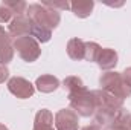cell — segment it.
I'll return each instance as SVG.
<instances>
[{"instance_id":"6da1fadb","label":"cell","mask_w":131,"mask_h":130,"mask_svg":"<svg viewBox=\"0 0 131 130\" xmlns=\"http://www.w3.org/2000/svg\"><path fill=\"white\" fill-rule=\"evenodd\" d=\"M26 15L32 22V25L43 26L47 29H55L61 22V14L57 9H52L43 3H32L26 9Z\"/></svg>"},{"instance_id":"7a4b0ae2","label":"cell","mask_w":131,"mask_h":130,"mask_svg":"<svg viewBox=\"0 0 131 130\" xmlns=\"http://www.w3.org/2000/svg\"><path fill=\"white\" fill-rule=\"evenodd\" d=\"M99 86L102 90H105L110 95H114L116 98L125 99L131 97V87L127 86L121 77V72H105L99 77Z\"/></svg>"},{"instance_id":"3957f363","label":"cell","mask_w":131,"mask_h":130,"mask_svg":"<svg viewBox=\"0 0 131 130\" xmlns=\"http://www.w3.org/2000/svg\"><path fill=\"white\" fill-rule=\"evenodd\" d=\"M69 103H70V109L75 110L78 116L89 118V116H93L96 112L95 97L92 90H87V87L75 94H69Z\"/></svg>"},{"instance_id":"277c9868","label":"cell","mask_w":131,"mask_h":130,"mask_svg":"<svg viewBox=\"0 0 131 130\" xmlns=\"http://www.w3.org/2000/svg\"><path fill=\"white\" fill-rule=\"evenodd\" d=\"M14 49L17 51V54L20 55V58L25 60L26 63L37 61L40 58V55H41L40 43L34 38L32 35L14 38Z\"/></svg>"},{"instance_id":"5b68a950","label":"cell","mask_w":131,"mask_h":130,"mask_svg":"<svg viewBox=\"0 0 131 130\" xmlns=\"http://www.w3.org/2000/svg\"><path fill=\"white\" fill-rule=\"evenodd\" d=\"M8 90L20 99H28L35 94V86L23 77H12L8 81Z\"/></svg>"},{"instance_id":"8992f818","label":"cell","mask_w":131,"mask_h":130,"mask_svg":"<svg viewBox=\"0 0 131 130\" xmlns=\"http://www.w3.org/2000/svg\"><path fill=\"white\" fill-rule=\"evenodd\" d=\"M55 127L57 130H78L79 116L72 109H61L55 115Z\"/></svg>"},{"instance_id":"52a82bcc","label":"cell","mask_w":131,"mask_h":130,"mask_svg":"<svg viewBox=\"0 0 131 130\" xmlns=\"http://www.w3.org/2000/svg\"><path fill=\"white\" fill-rule=\"evenodd\" d=\"M31 32H32V22L29 20V17L26 14L15 15L8 26V34L12 38L26 37V35H31Z\"/></svg>"},{"instance_id":"ba28073f","label":"cell","mask_w":131,"mask_h":130,"mask_svg":"<svg viewBox=\"0 0 131 130\" xmlns=\"http://www.w3.org/2000/svg\"><path fill=\"white\" fill-rule=\"evenodd\" d=\"M93 97H95V103H96V109H104V110H117L121 107H124V99L116 98L114 95L107 94L102 89H96L92 90Z\"/></svg>"},{"instance_id":"9c48e42d","label":"cell","mask_w":131,"mask_h":130,"mask_svg":"<svg viewBox=\"0 0 131 130\" xmlns=\"http://www.w3.org/2000/svg\"><path fill=\"white\" fill-rule=\"evenodd\" d=\"M117 58H119V57H117V52H116L114 49H111V48H102L101 52H99V55H98L96 63H98L101 70L110 72L111 69L116 67V64H117Z\"/></svg>"},{"instance_id":"30bf717a","label":"cell","mask_w":131,"mask_h":130,"mask_svg":"<svg viewBox=\"0 0 131 130\" xmlns=\"http://www.w3.org/2000/svg\"><path fill=\"white\" fill-rule=\"evenodd\" d=\"M32 130H55L53 129V115L49 109H40L37 112Z\"/></svg>"},{"instance_id":"8fae6325","label":"cell","mask_w":131,"mask_h":130,"mask_svg":"<svg viewBox=\"0 0 131 130\" xmlns=\"http://www.w3.org/2000/svg\"><path fill=\"white\" fill-rule=\"evenodd\" d=\"M35 87L41 94H52V92H55L60 87V80L57 77H53V75L46 73V75H41V77L37 78Z\"/></svg>"},{"instance_id":"7c38bea8","label":"cell","mask_w":131,"mask_h":130,"mask_svg":"<svg viewBox=\"0 0 131 130\" xmlns=\"http://www.w3.org/2000/svg\"><path fill=\"white\" fill-rule=\"evenodd\" d=\"M93 8H95V2L93 0H75V2L70 3V11L78 18H87V17H90Z\"/></svg>"},{"instance_id":"4fadbf2b","label":"cell","mask_w":131,"mask_h":130,"mask_svg":"<svg viewBox=\"0 0 131 130\" xmlns=\"http://www.w3.org/2000/svg\"><path fill=\"white\" fill-rule=\"evenodd\" d=\"M84 54H85V41H82L81 38H70L67 43V55L75 61H81L84 60Z\"/></svg>"},{"instance_id":"5bb4252c","label":"cell","mask_w":131,"mask_h":130,"mask_svg":"<svg viewBox=\"0 0 131 130\" xmlns=\"http://www.w3.org/2000/svg\"><path fill=\"white\" fill-rule=\"evenodd\" d=\"M14 41H12V37H6L5 40L0 41V64H8L12 61L14 58Z\"/></svg>"},{"instance_id":"9a60e30c","label":"cell","mask_w":131,"mask_h":130,"mask_svg":"<svg viewBox=\"0 0 131 130\" xmlns=\"http://www.w3.org/2000/svg\"><path fill=\"white\" fill-rule=\"evenodd\" d=\"M63 87H64V90H67L69 94H75V92H78V90L85 89L82 80H81L79 77H75V75L66 77L64 81H63Z\"/></svg>"},{"instance_id":"2e32d148","label":"cell","mask_w":131,"mask_h":130,"mask_svg":"<svg viewBox=\"0 0 131 130\" xmlns=\"http://www.w3.org/2000/svg\"><path fill=\"white\" fill-rule=\"evenodd\" d=\"M2 3L5 6H8L12 11L14 15H23L26 12V9H28V5L23 0H3Z\"/></svg>"},{"instance_id":"e0dca14e","label":"cell","mask_w":131,"mask_h":130,"mask_svg":"<svg viewBox=\"0 0 131 130\" xmlns=\"http://www.w3.org/2000/svg\"><path fill=\"white\" fill-rule=\"evenodd\" d=\"M101 46H99L98 43H95V41H85V54H84V60H87V61H90V63H93V61H96L98 60V55L99 52H101Z\"/></svg>"},{"instance_id":"ac0fdd59","label":"cell","mask_w":131,"mask_h":130,"mask_svg":"<svg viewBox=\"0 0 131 130\" xmlns=\"http://www.w3.org/2000/svg\"><path fill=\"white\" fill-rule=\"evenodd\" d=\"M12 17H14L12 11L8 6H5L3 3H0V23H8V22L11 23Z\"/></svg>"},{"instance_id":"d6986e66","label":"cell","mask_w":131,"mask_h":130,"mask_svg":"<svg viewBox=\"0 0 131 130\" xmlns=\"http://www.w3.org/2000/svg\"><path fill=\"white\" fill-rule=\"evenodd\" d=\"M43 5H46V6H49V8H52V9H70V3L69 2H43Z\"/></svg>"},{"instance_id":"ffe728a7","label":"cell","mask_w":131,"mask_h":130,"mask_svg":"<svg viewBox=\"0 0 131 130\" xmlns=\"http://www.w3.org/2000/svg\"><path fill=\"white\" fill-rule=\"evenodd\" d=\"M121 77H122L124 83H125L127 86H130V87H131V66H130V67H127L124 72H121Z\"/></svg>"},{"instance_id":"44dd1931","label":"cell","mask_w":131,"mask_h":130,"mask_svg":"<svg viewBox=\"0 0 131 130\" xmlns=\"http://www.w3.org/2000/svg\"><path fill=\"white\" fill-rule=\"evenodd\" d=\"M9 78V69L6 64H0V83H5Z\"/></svg>"},{"instance_id":"7402d4cb","label":"cell","mask_w":131,"mask_h":130,"mask_svg":"<svg viewBox=\"0 0 131 130\" xmlns=\"http://www.w3.org/2000/svg\"><path fill=\"white\" fill-rule=\"evenodd\" d=\"M104 130H130L125 126H121V124H110V126H105Z\"/></svg>"},{"instance_id":"603a6c76","label":"cell","mask_w":131,"mask_h":130,"mask_svg":"<svg viewBox=\"0 0 131 130\" xmlns=\"http://www.w3.org/2000/svg\"><path fill=\"white\" fill-rule=\"evenodd\" d=\"M81 130H101L98 124H90V126H85V127H82Z\"/></svg>"},{"instance_id":"cb8c5ba5","label":"cell","mask_w":131,"mask_h":130,"mask_svg":"<svg viewBox=\"0 0 131 130\" xmlns=\"http://www.w3.org/2000/svg\"><path fill=\"white\" fill-rule=\"evenodd\" d=\"M6 37H9V34L5 31V28H3V26H0V41H2V40H5Z\"/></svg>"},{"instance_id":"d4e9b609","label":"cell","mask_w":131,"mask_h":130,"mask_svg":"<svg viewBox=\"0 0 131 130\" xmlns=\"http://www.w3.org/2000/svg\"><path fill=\"white\" fill-rule=\"evenodd\" d=\"M0 130H8V127L5 124H0Z\"/></svg>"},{"instance_id":"484cf974","label":"cell","mask_w":131,"mask_h":130,"mask_svg":"<svg viewBox=\"0 0 131 130\" xmlns=\"http://www.w3.org/2000/svg\"><path fill=\"white\" fill-rule=\"evenodd\" d=\"M128 129H130V130H131V119H130V126H128Z\"/></svg>"}]
</instances>
